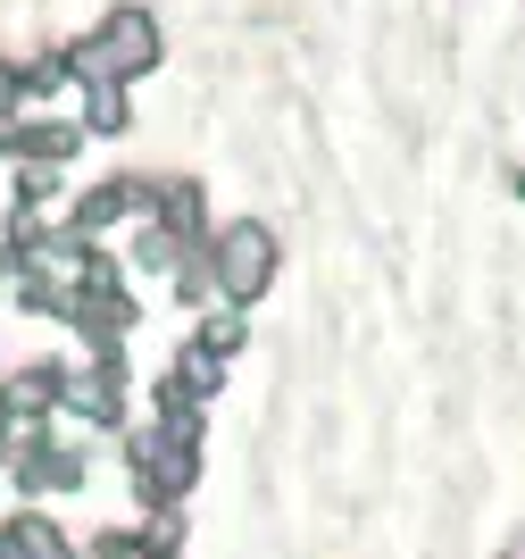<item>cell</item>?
<instances>
[{
  "mask_svg": "<svg viewBox=\"0 0 525 559\" xmlns=\"http://www.w3.org/2000/svg\"><path fill=\"white\" fill-rule=\"evenodd\" d=\"M501 559H517V551H501Z\"/></svg>",
  "mask_w": 525,
  "mask_h": 559,
  "instance_id": "14",
  "label": "cell"
},
{
  "mask_svg": "<svg viewBox=\"0 0 525 559\" xmlns=\"http://www.w3.org/2000/svg\"><path fill=\"white\" fill-rule=\"evenodd\" d=\"M84 134H126V84H92V100H84Z\"/></svg>",
  "mask_w": 525,
  "mask_h": 559,
  "instance_id": "11",
  "label": "cell"
},
{
  "mask_svg": "<svg viewBox=\"0 0 525 559\" xmlns=\"http://www.w3.org/2000/svg\"><path fill=\"white\" fill-rule=\"evenodd\" d=\"M126 384H134V376H126V359H117V350H92L84 376L68 368V409H75L84 426H126Z\"/></svg>",
  "mask_w": 525,
  "mask_h": 559,
  "instance_id": "3",
  "label": "cell"
},
{
  "mask_svg": "<svg viewBox=\"0 0 525 559\" xmlns=\"http://www.w3.org/2000/svg\"><path fill=\"white\" fill-rule=\"evenodd\" d=\"M75 485H84V451H75V443H50V435H43V443L17 460V492H25V501H43V492H75Z\"/></svg>",
  "mask_w": 525,
  "mask_h": 559,
  "instance_id": "5",
  "label": "cell"
},
{
  "mask_svg": "<svg viewBox=\"0 0 525 559\" xmlns=\"http://www.w3.org/2000/svg\"><path fill=\"white\" fill-rule=\"evenodd\" d=\"M167 293H176L183 309H208V301H217V276H208V251H183V259H176V276H167Z\"/></svg>",
  "mask_w": 525,
  "mask_h": 559,
  "instance_id": "9",
  "label": "cell"
},
{
  "mask_svg": "<svg viewBox=\"0 0 525 559\" xmlns=\"http://www.w3.org/2000/svg\"><path fill=\"white\" fill-rule=\"evenodd\" d=\"M208 276H217V301L226 309H251L267 301L275 267H284V251H275V226H259V217H234V226H208Z\"/></svg>",
  "mask_w": 525,
  "mask_h": 559,
  "instance_id": "1",
  "label": "cell"
},
{
  "mask_svg": "<svg viewBox=\"0 0 525 559\" xmlns=\"http://www.w3.org/2000/svg\"><path fill=\"white\" fill-rule=\"evenodd\" d=\"M68 50H50V59H25V68H17V93H59V84H68Z\"/></svg>",
  "mask_w": 525,
  "mask_h": 559,
  "instance_id": "12",
  "label": "cell"
},
{
  "mask_svg": "<svg viewBox=\"0 0 525 559\" xmlns=\"http://www.w3.org/2000/svg\"><path fill=\"white\" fill-rule=\"evenodd\" d=\"M142 210V176H109V185H92L84 201H75V234H100L117 226V217H134Z\"/></svg>",
  "mask_w": 525,
  "mask_h": 559,
  "instance_id": "7",
  "label": "cell"
},
{
  "mask_svg": "<svg viewBox=\"0 0 525 559\" xmlns=\"http://www.w3.org/2000/svg\"><path fill=\"white\" fill-rule=\"evenodd\" d=\"M0 559H75L68 526L43 510H17V518H0Z\"/></svg>",
  "mask_w": 525,
  "mask_h": 559,
  "instance_id": "6",
  "label": "cell"
},
{
  "mask_svg": "<svg viewBox=\"0 0 525 559\" xmlns=\"http://www.w3.org/2000/svg\"><path fill=\"white\" fill-rule=\"evenodd\" d=\"M68 68L84 75V84H126V75H151V68H159V17H151V9H109V17H100L84 43L68 50Z\"/></svg>",
  "mask_w": 525,
  "mask_h": 559,
  "instance_id": "2",
  "label": "cell"
},
{
  "mask_svg": "<svg viewBox=\"0 0 525 559\" xmlns=\"http://www.w3.org/2000/svg\"><path fill=\"white\" fill-rule=\"evenodd\" d=\"M17 109V68H9V59H0V117Z\"/></svg>",
  "mask_w": 525,
  "mask_h": 559,
  "instance_id": "13",
  "label": "cell"
},
{
  "mask_svg": "<svg viewBox=\"0 0 525 559\" xmlns=\"http://www.w3.org/2000/svg\"><path fill=\"white\" fill-rule=\"evenodd\" d=\"M242 343H251V318H242V309H226V301L208 309V318H201V334H192V350H208L217 368H226V359H234Z\"/></svg>",
  "mask_w": 525,
  "mask_h": 559,
  "instance_id": "8",
  "label": "cell"
},
{
  "mask_svg": "<svg viewBox=\"0 0 525 559\" xmlns=\"http://www.w3.org/2000/svg\"><path fill=\"white\" fill-rule=\"evenodd\" d=\"M68 326L84 334L92 350H117L134 334V293L117 284V293H68Z\"/></svg>",
  "mask_w": 525,
  "mask_h": 559,
  "instance_id": "4",
  "label": "cell"
},
{
  "mask_svg": "<svg viewBox=\"0 0 525 559\" xmlns=\"http://www.w3.org/2000/svg\"><path fill=\"white\" fill-rule=\"evenodd\" d=\"M176 259H183V242L167 226H142L134 234V267H142V276H176Z\"/></svg>",
  "mask_w": 525,
  "mask_h": 559,
  "instance_id": "10",
  "label": "cell"
}]
</instances>
